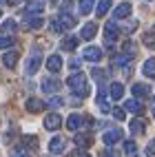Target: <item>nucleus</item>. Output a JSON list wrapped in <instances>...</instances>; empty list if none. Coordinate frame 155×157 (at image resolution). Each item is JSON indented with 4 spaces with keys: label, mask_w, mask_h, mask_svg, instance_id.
I'll return each instance as SVG.
<instances>
[{
    "label": "nucleus",
    "mask_w": 155,
    "mask_h": 157,
    "mask_svg": "<svg viewBox=\"0 0 155 157\" xmlns=\"http://www.w3.org/2000/svg\"><path fill=\"white\" fill-rule=\"evenodd\" d=\"M131 93H133V98L144 100V98H149V95H151V89H149L146 84H142V82H138V84H133V86H131Z\"/></svg>",
    "instance_id": "nucleus-15"
},
{
    "label": "nucleus",
    "mask_w": 155,
    "mask_h": 157,
    "mask_svg": "<svg viewBox=\"0 0 155 157\" xmlns=\"http://www.w3.org/2000/svg\"><path fill=\"white\" fill-rule=\"evenodd\" d=\"M109 9H111V0H100L98 7H95V13H98V16H107Z\"/></svg>",
    "instance_id": "nucleus-33"
},
{
    "label": "nucleus",
    "mask_w": 155,
    "mask_h": 157,
    "mask_svg": "<svg viewBox=\"0 0 155 157\" xmlns=\"http://www.w3.org/2000/svg\"><path fill=\"white\" fill-rule=\"evenodd\" d=\"M118 33H120V27H118V22H113V20H109V22L104 25V38H107V47H111L113 42H115Z\"/></svg>",
    "instance_id": "nucleus-5"
},
{
    "label": "nucleus",
    "mask_w": 155,
    "mask_h": 157,
    "mask_svg": "<svg viewBox=\"0 0 155 157\" xmlns=\"http://www.w3.org/2000/svg\"><path fill=\"white\" fill-rule=\"evenodd\" d=\"M95 33H98V25L95 22H87L82 27V40H93Z\"/></svg>",
    "instance_id": "nucleus-20"
},
{
    "label": "nucleus",
    "mask_w": 155,
    "mask_h": 157,
    "mask_svg": "<svg viewBox=\"0 0 155 157\" xmlns=\"http://www.w3.org/2000/svg\"><path fill=\"white\" fill-rule=\"evenodd\" d=\"M98 109L102 113H111V106H109V102H107V89L102 86V84L98 89Z\"/></svg>",
    "instance_id": "nucleus-16"
},
{
    "label": "nucleus",
    "mask_w": 155,
    "mask_h": 157,
    "mask_svg": "<svg viewBox=\"0 0 155 157\" xmlns=\"http://www.w3.org/2000/svg\"><path fill=\"white\" fill-rule=\"evenodd\" d=\"M22 25L27 29H42L45 18L42 13H22Z\"/></svg>",
    "instance_id": "nucleus-4"
},
{
    "label": "nucleus",
    "mask_w": 155,
    "mask_h": 157,
    "mask_svg": "<svg viewBox=\"0 0 155 157\" xmlns=\"http://www.w3.org/2000/svg\"><path fill=\"white\" fill-rule=\"evenodd\" d=\"M124 111H129V113H133V115H142V113H144V104H142L138 98H131V100L124 102Z\"/></svg>",
    "instance_id": "nucleus-9"
},
{
    "label": "nucleus",
    "mask_w": 155,
    "mask_h": 157,
    "mask_svg": "<svg viewBox=\"0 0 155 157\" xmlns=\"http://www.w3.org/2000/svg\"><path fill=\"white\" fill-rule=\"evenodd\" d=\"M22 146L29 148V151H36L38 148V137H36V135H25V137H22Z\"/></svg>",
    "instance_id": "nucleus-28"
},
{
    "label": "nucleus",
    "mask_w": 155,
    "mask_h": 157,
    "mask_svg": "<svg viewBox=\"0 0 155 157\" xmlns=\"http://www.w3.org/2000/svg\"><path fill=\"white\" fill-rule=\"evenodd\" d=\"M82 126H84V117H82V115H78V113H71L69 117H67V128L69 131H80Z\"/></svg>",
    "instance_id": "nucleus-10"
},
{
    "label": "nucleus",
    "mask_w": 155,
    "mask_h": 157,
    "mask_svg": "<svg viewBox=\"0 0 155 157\" xmlns=\"http://www.w3.org/2000/svg\"><path fill=\"white\" fill-rule=\"evenodd\" d=\"M62 64H64V62H62L60 56H49V58H47V69H49L51 73H58V71L62 69Z\"/></svg>",
    "instance_id": "nucleus-19"
},
{
    "label": "nucleus",
    "mask_w": 155,
    "mask_h": 157,
    "mask_svg": "<svg viewBox=\"0 0 155 157\" xmlns=\"http://www.w3.org/2000/svg\"><path fill=\"white\" fill-rule=\"evenodd\" d=\"M14 44H16L14 36H0V49H11Z\"/></svg>",
    "instance_id": "nucleus-34"
},
{
    "label": "nucleus",
    "mask_w": 155,
    "mask_h": 157,
    "mask_svg": "<svg viewBox=\"0 0 155 157\" xmlns=\"http://www.w3.org/2000/svg\"><path fill=\"white\" fill-rule=\"evenodd\" d=\"M122 53H126V56H133V58H135V53H138L135 42H133V40H126V42L122 44Z\"/></svg>",
    "instance_id": "nucleus-30"
},
{
    "label": "nucleus",
    "mask_w": 155,
    "mask_h": 157,
    "mask_svg": "<svg viewBox=\"0 0 155 157\" xmlns=\"http://www.w3.org/2000/svg\"><path fill=\"white\" fill-rule=\"evenodd\" d=\"M64 148H67V140L64 137H53L49 142V153L51 155H62Z\"/></svg>",
    "instance_id": "nucleus-8"
},
{
    "label": "nucleus",
    "mask_w": 155,
    "mask_h": 157,
    "mask_svg": "<svg viewBox=\"0 0 155 157\" xmlns=\"http://www.w3.org/2000/svg\"><path fill=\"white\" fill-rule=\"evenodd\" d=\"M45 11V0H27L25 13H42Z\"/></svg>",
    "instance_id": "nucleus-14"
},
{
    "label": "nucleus",
    "mask_w": 155,
    "mask_h": 157,
    "mask_svg": "<svg viewBox=\"0 0 155 157\" xmlns=\"http://www.w3.org/2000/svg\"><path fill=\"white\" fill-rule=\"evenodd\" d=\"M18 51H7V53L2 56V64L7 67V69H16V64H18Z\"/></svg>",
    "instance_id": "nucleus-18"
},
{
    "label": "nucleus",
    "mask_w": 155,
    "mask_h": 157,
    "mask_svg": "<svg viewBox=\"0 0 155 157\" xmlns=\"http://www.w3.org/2000/svg\"><path fill=\"white\" fill-rule=\"evenodd\" d=\"M71 157H89V153H84V151H82V148H78L73 155H71Z\"/></svg>",
    "instance_id": "nucleus-42"
},
{
    "label": "nucleus",
    "mask_w": 155,
    "mask_h": 157,
    "mask_svg": "<svg viewBox=\"0 0 155 157\" xmlns=\"http://www.w3.org/2000/svg\"><path fill=\"white\" fill-rule=\"evenodd\" d=\"M0 16H2V13H0Z\"/></svg>",
    "instance_id": "nucleus-44"
},
{
    "label": "nucleus",
    "mask_w": 155,
    "mask_h": 157,
    "mask_svg": "<svg viewBox=\"0 0 155 157\" xmlns=\"http://www.w3.org/2000/svg\"><path fill=\"white\" fill-rule=\"evenodd\" d=\"M69 67L73 69V71H78V69H80V60H78V58H73V60L69 62Z\"/></svg>",
    "instance_id": "nucleus-41"
},
{
    "label": "nucleus",
    "mask_w": 155,
    "mask_h": 157,
    "mask_svg": "<svg viewBox=\"0 0 155 157\" xmlns=\"http://www.w3.org/2000/svg\"><path fill=\"white\" fill-rule=\"evenodd\" d=\"M109 95H111V100H122V95H124V86L120 84V82H113V84L109 86Z\"/></svg>",
    "instance_id": "nucleus-22"
},
{
    "label": "nucleus",
    "mask_w": 155,
    "mask_h": 157,
    "mask_svg": "<svg viewBox=\"0 0 155 157\" xmlns=\"http://www.w3.org/2000/svg\"><path fill=\"white\" fill-rule=\"evenodd\" d=\"M122 137H124L122 128H111V131H107L104 135H102V142H104L107 146H115L118 142H122Z\"/></svg>",
    "instance_id": "nucleus-6"
},
{
    "label": "nucleus",
    "mask_w": 155,
    "mask_h": 157,
    "mask_svg": "<svg viewBox=\"0 0 155 157\" xmlns=\"http://www.w3.org/2000/svg\"><path fill=\"white\" fill-rule=\"evenodd\" d=\"M9 157H31L29 148H25V146H16V148H11V155Z\"/></svg>",
    "instance_id": "nucleus-35"
},
{
    "label": "nucleus",
    "mask_w": 155,
    "mask_h": 157,
    "mask_svg": "<svg viewBox=\"0 0 155 157\" xmlns=\"http://www.w3.org/2000/svg\"><path fill=\"white\" fill-rule=\"evenodd\" d=\"M142 42L146 44L149 49H155V29H149L146 33L142 36Z\"/></svg>",
    "instance_id": "nucleus-29"
},
{
    "label": "nucleus",
    "mask_w": 155,
    "mask_h": 157,
    "mask_svg": "<svg viewBox=\"0 0 155 157\" xmlns=\"http://www.w3.org/2000/svg\"><path fill=\"white\" fill-rule=\"evenodd\" d=\"M78 42H80V40L76 38V36H69V38H64V40H62V51H76L78 49Z\"/></svg>",
    "instance_id": "nucleus-23"
},
{
    "label": "nucleus",
    "mask_w": 155,
    "mask_h": 157,
    "mask_svg": "<svg viewBox=\"0 0 155 157\" xmlns=\"http://www.w3.org/2000/svg\"><path fill=\"white\" fill-rule=\"evenodd\" d=\"M62 126V117L58 113H49L47 117H45V128L47 131H58Z\"/></svg>",
    "instance_id": "nucleus-11"
},
{
    "label": "nucleus",
    "mask_w": 155,
    "mask_h": 157,
    "mask_svg": "<svg viewBox=\"0 0 155 157\" xmlns=\"http://www.w3.org/2000/svg\"><path fill=\"white\" fill-rule=\"evenodd\" d=\"M45 106H47V104H45L42 100H38V98H29L27 104H25V109H27L29 113H42Z\"/></svg>",
    "instance_id": "nucleus-17"
},
{
    "label": "nucleus",
    "mask_w": 155,
    "mask_h": 157,
    "mask_svg": "<svg viewBox=\"0 0 155 157\" xmlns=\"http://www.w3.org/2000/svg\"><path fill=\"white\" fill-rule=\"evenodd\" d=\"M153 117H155V100H153Z\"/></svg>",
    "instance_id": "nucleus-43"
},
{
    "label": "nucleus",
    "mask_w": 155,
    "mask_h": 157,
    "mask_svg": "<svg viewBox=\"0 0 155 157\" xmlns=\"http://www.w3.org/2000/svg\"><path fill=\"white\" fill-rule=\"evenodd\" d=\"M40 69H42V56H40L38 51H33V53L27 58V62H25V73L27 75H36Z\"/></svg>",
    "instance_id": "nucleus-3"
},
{
    "label": "nucleus",
    "mask_w": 155,
    "mask_h": 157,
    "mask_svg": "<svg viewBox=\"0 0 155 157\" xmlns=\"http://www.w3.org/2000/svg\"><path fill=\"white\" fill-rule=\"evenodd\" d=\"M76 25H78V18H76V16H71V13H67V11H62V13L58 16V20H56L53 25H51V29H53L56 33H58V31L62 33V31H67V29H73Z\"/></svg>",
    "instance_id": "nucleus-2"
},
{
    "label": "nucleus",
    "mask_w": 155,
    "mask_h": 157,
    "mask_svg": "<svg viewBox=\"0 0 155 157\" xmlns=\"http://www.w3.org/2000/svg\"><path fill=\"white\" fill-rule=\"evenodd\" d=\"M100 157H120V153H118L115 148H113V146H109V148H107L104 153H102Z\"/></svg>",
    "instance_id": "nucleus-39"
},
{
    "label": "nucleus",
    "mask_w": 155,
    "mask_h": 157,
    "mask_svg": "<svg viewBox=\"0 0 155 157\" xmlns=\"http://www.w3.org/2000/svg\"><path fill=\"white\" fill-rule=\"evenodd\" d=\"M93 5H95V0H80V13L82 16H89Z\"/></svg>",
    "instance_id": "nucleus-31"
},
{
    "label": "nucleus",
    "mask_w": 155,
    "mask_h": 157,
    "mask_svg": "<svg viewBox=\"0 0 155 157\" xmlns=\"http://www.w3.org/2000/svg\"><path fill=\"white\" fill-rule=\"evenodd\" d=\"M47 106H51V109H60V106H64V100L58 98V95H53V98H49Z\"/></svg>",
    "instance_id": "nucleus-36"
},
{
    "label": "nucleus",
    "mask_w": 155,
    "mask_h": 157,
    "mask_svg": "<svg viewBox=\"0 0 155 157\" xmlns=\"http://www.w3.org/2000/svg\"><path fill=\"white\" fill-rule=\"evenodd\" d=\"M73 142H76V146H78V148H89V146L93 144L91 135H84V133H78L76 137H73Z\"/></svg>",
    "instance_id": "nucleus-21"
},
{
    "label": "nucleus",
    "mask_w": 155,
    "mask_h": 157,
    "mask_svg": "<svg viewBox=\"0 0 155 157\" xmlns=\"http://www.w3.org/2000/svg\"><path fill=\"white\" fill-rule=\"evenodd\" d=\"M40 89H42L45 93H56V91H60V80H56V78H42Z\"/></svg>",
    "instance_id": "nucleus-12"
},
{
    "label": "nucleus",
    "mask_w": 155,
    "mask_h": 157,
    "mask_svg": "<svg viewBox=\"0 0 155 157\" xmlns=\"http://www.w3.org/2000/svg\"><path fill=\"white\" fill-rule=\"evenodd\" d=\"M142 73H144L146 78H155V58H149L146 62H144Z\"/></svg>",
    "instance_id": "nucleus-26"
},
{
    "label": "nucleus",
    "mask_w": 155,
    "mask_h": 157,
    "mask_svg": "<svg viewBox=\"0 0 155 157\" xmlns=\"http://www.w3.org/2000/svg\"><path fill=\"white\" fill-rule=\"evenodd\" d=\"M146 157H155V142H149V146H146Z\"/></svg>",
    "instance_id": "nucleus-40"
},
{
    "label": "nucleus",
    "mask_w": 155,
    "mask_h": 157,
    "mask_svg": "<svg viewBox=\"0 0 155 157\" xmlns=\"http://www.w3.org/2000/svg\"><path fill=\"white\" fill-rule=\"evenodd\" d=\"M131 60H133V56H126V53L115 56V58H113V67H124V69H129Z\"/></svg>",
    "instance_id": "nucleus-25"
},
{
    "label": "nucleus",
    "mask_w": 155,
    "mask_h": 157,
    "mask_svg": "<svg viewBox=\"0 0 155 157\" xmlns=\"http://www.w3.org/2000/svg\"><path fill=\"white\" fill-rule=\"evenodd\" d=\"M67 86L76 93L78 98H87L89 95V84H87V78H84V73H73L69 80H67Z\"/></svg>",
    "instance_id": "nucleus-1"
},
{
    "label": "nucleus",
    "mask_w": 155,
    "mask_h": 157,
    "mask_svg": "<svg viewBox=\"0 0 155 157\" xmlns=\"http://www.w3.org/2000/svg\"><path fill=\"white\" fill-rule=\"evenodd\" d=\"M129 128H131V135H142L144 133V120H131V124H129Z\"/></svg>",
    "instance_id": "nucleus-27"
},
{
    "label": "nucleus",
    "mask_w": 155,
    "mask_h": 157,
    "mask_svg": "<svg viewBox=\"0 0 155 157\" xmlns=\"http://www.w3.org/2000/svg\"><path fill=\"white\" fill-rule=\"evenodd\" d=\"M131 2H122V5H118L115 9H113V18L115 20H124V18H129L131 16Z\"/></svg>",
    "instance_id": "nucleus-13"
},
{
    "label": "nucleus",
    "mask_w": 155,
    "mask_h": 157,
    "mask_svg": "<svg viewBox=\"0 0 155 157\" xmlns=\"http://www.w3.org/2000/svg\"><path fill=\"white\" fill-rule=\"evenodd\" d=\"M91 75H93V80H95V82H100V84H102V82H104V78H107V73L102 71V69H93Z\"/></svg>",
    "instance_id": "nucleus-37"
},
{
    "label": "nucleus",
    "mask_w": 155,
    "mask_h": 157,
    "mask_svg": "<svg viewBox=\"0 0 155 157\" xmlns=\"http://www.w3.org/2000/svg\"><path fill=\"white\" fill-rule=\"evenodd\" d=\"M124 153H126L129 157H135V155H138V144L133 142V140L124 142Z\"/></svg>",
    "instance_id": "nucleus-32"
},
{
    "label": "nucleus",
    "mask_w": 155,
    "mask_h": 157,
    "mask_svg": "<svg viewBox=\"0 0 155 157\" xmlns=\"http://www.w3.org/2000/svg\"><path fill=\"white\" fill-rule=\"evenodd\" d=\"M111 113H113V117L118 122H124V117H126V111L124 109H111Z\"/></svg>",
    "instance_id": "nucleus-38"
},
{
    "label": "nucleus",
    "mask_w": 155,
    "mask_h": 157,
    "mask_svg": "<svg viewBox=\"0 0 155 157\" xmlns=\"http://www.w3.org/2000/svg\"><path fill=\"white\" fill-rule=\"evenodd\" d=\"M16 29H18V25H16V20H5L2 25H0V31H2L5 36H11V33H16Z\"/></svg>",
    "instance_id": "nucleus-24"
},
{
    "label": "nucleus",
    "mask_w": 155,
    "mask_h": 157,
    "mask_svg": "<svg viewBox=\"0 0 155 157\" xmlns=\"http://www.w3.org/2000/svg\"><path fill=\"white\" fill-rule=\"evenodd\" d=\"M102 49H98V47H87L84 51H82V58H84L87 62H93V64H95V62H100L102 60Z\"/></svg>",
    "instance_id": "nucleus-7"
}]
</instances>
